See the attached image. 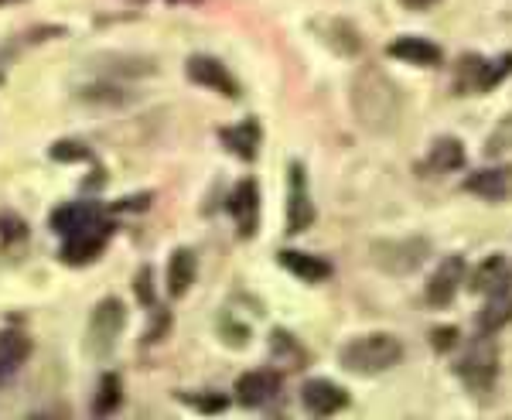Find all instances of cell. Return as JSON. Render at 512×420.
<instances>
[{"label": "cell", "instance_id": "cell-1", "mask_svg": "<svg viewBox=\"0 0 512 420\" xmlns=\"http://www.w3.org/2000/svg\"><path fill=\"white\" fill-rule=\"evenodd\" d=\"M352 113H355V123H359L366 134H376V137L393 134L403 120L400 86H396L383 69L366 65L352 82Z\"/></svg>", "mask_w": 512, "mask_h": 420}, {"label": "cell", "instance_id": "cell-2", "mask_svg": "<svg viewBox=\"0 0 512 420\" xmlns=\"http://www.w3.org/2000/svg\"><path fill=\"white\" fill-rule=\"evenodd\" d=\"M400 359H403L400 339H393V335H386V332L359 335V339H352L342 352H338V362L355 376L386 373V369H393Z\"/></svg>", "mask_w": 512, "mask_h": 420}, {"label": "cell", "instance_id": "cell-3", "mask_svg": "<svg viewBox=\"0 0 512 420\" xmlns=\"http://www.w3.org/2000/svg\"><path fill=\"white\" fill-rule=\"evenodd\" d=\"M369 260L376 270L393 277L417 274L431 260V240L427 236H400V240H376L369 246Z\"/></svg>", "mask_w": 512, "mask_h": 420}, {"label": "cell", "instance_id": "cell-4", "mask_svg": "<svg viewBox=\"0 0 512 420\" xmlns=\"http://www.w3.org/2000/svg\"><path fill=\"white\" fill-rule=\"evenodd\" d=\"M123 325H127V308H123V301L117 298H103L93 308V315H89V325H86V352L93 359H110L113 349H117L120 335H123Z\"/></svg>", "mask_w": 512, "mask_h": 420}, {"label": "cell", "instance_id": "cell-5", "mask_svg": "<svg viewBox=\"0 0 512 420\" xmlns=\"http://www.w3.org/2000/svg\"><path fill=\"white\" fill-rule=\"evenodd\" d=\"M454 376H458L475 397H485V393L495 390V380H499V352H495V345L489 342V335L472 339L465 356L454 366Z\"/></svg>", "mask_w": 512, "mask_h": 420}, {"label": "cell", "instance_id": "cell-6", "mask_svg": "<svg viewBox=\"0 0 512 420\" xmlns=\"http://www.w3.org/2000/svg\"><path fill=\"white\" fill-rule=\"evenodd\" d=\"M512 72V52L499 59H482V55H461L458 62V93H489Z\"/></svg>", "mask_w": 512, "mask_h": 420}, {"label": "cell", "instance_id": "cell-7", "mask_svg": "<svg viewBox=\"0 0 512 420\" xmlns=\"http://www.w3.org/2000/svg\"><path fill=\"white\" fill-rule=\"evenodd\" d=\"M311 222H315V205L308 195V178H304L301 164H291L287 171V233H304Z\"/></svg>", "mask_w": 512, "mask_h": 420}, {"label": "cell", "instance_id": "cell-8", "mask_svg": "<svg viewBox=\"0 0 512 420\" xmlns=\"http://www.w3.org/2000/svg\"><path fill=\"white\" fill-rule=\"evenodd\" d=\"M106 240H110V229H106V222H103V219L89 222V226L76 229V233L62 236V260H65V263H72V267L96 260L99 253H103Z\"/></svg>", "mask_w": 512, "mask_h": 420}, {"label": "cell", "instance_id": "cell-9", "mask_svg": "<svg viewBox=\"0 0 512 420\" xmlns=\"http://www.w3.org/2000/svg\"><path fill=\"white\" fill-rule=\"evenodd\" d=\"M465 257H444L437 263V270L427 280V304L434 308H448V304L458 298L461 284H465Z\"/></svg>", "mask_w": 512, "mask_h": 420}, {"label": "cell", "instance_id": "cell-10", "mask_svg": "<svg viewBox=\"0 0 512 420\" xmlns=\"http://www.w3.org/2000/svg\"><path fill=\"white\" fill-rule=\"evenodd\" d=\"M311 31L318 35L321 45L332 48V52L342 55V59H355V55L362 52L359 28L345 18H315L311 21Z\"/></svg>", "mask_w": 512, "mask_h": 420}, {"label": "cell", "instance_id": "cell-11", "mask_svg": "<svg viewBox=\"0 0 512 420\" xmlns=\"http://www.w3.org/2000/svg\"><path fill=\"white\" fill-rule=\"evenodd\" d=\"M301 403L311 417H332L349 407V393L332 380H308L301 390Z\"/></svg>", "mask_w": 512, "mask_h": 420}, {"label": "cell", "instance_id": "cell-12", "mask_svg": "<svg viewBox=\"0 0 512 420\" xmlns=\"http://www.w3.org/2000/svg\"><path fill=\"white\" fill-rule=\"evenodd\" d=\"M188 79L198 82V86H205V89H216V93L229 96V100H236L239 96V82L229 76L226 65H222L219 59H209V55H195V59H188Z\"/></svg>", "mask_w": 512, "mask_h": 420}, {"label": "cell", "instance_id": "cell-13", "mask_svg": "<svg viewBox=\"0 0 512 420\" xmlns=\"http://www.w3.org/2000/svg\"><path fill=\"white\" fill-rule=\"evenodd\" d=\"M472 291L485 294V298L512 291V260L506 253H492L489 260L478 263V270L472 274Z\"/></svg>", "mask_w": 512, "mask_h": 420}, {"label": "cell", "instance_id": "cell-14", "mask_svg": "<svg viewBox=\"0 0 512 420\" xmlns=\"http://www.w3.org/2000/svg\"><path fill=\"white\" fill-rule=\"evenodd\" d=\"M280 390V376L270 373V369H256V373H246L236 380V397L243 407H263L277 397Z\"/></svg>", "mask_w": 512, "mask_h": 420}, {"label": "cell", "instance_id": "cell-15", "mask_svg": "<svg viewBox=\"0 0 512 420\" xmlns=\"http://www.w3.org/2000/svg\"><path fill=\"white\" fill-rule=\"evenodd\" d=\"M390 59H400V62H410V65H420V69H434L441 65V48L427 38H417V35H403L396 38L390 48Z\"/></svg>", "mask_w": 512, "mask_h": 420}, {"label": "cell", "instance_id": "cell-16", "mask_svg": "<svg viewBox=\"0 0 512 420\" xmlns=\"http://www.w3.org/2000/svg\"><path fill=\"white\" fill-rule=\"evenodd\" d=\"M465 192L482 195V199H489V202L509 199V195H512V164H506V168L475 171V175L465 181Z\"/></svg>", "mask_w": 512, "mask_h": 420}, {"label": "cell", "instance_id": "cell-17", "mask_svg": "<svg viewBox=\"0 0 512 420\" xmlns=\"http://www.w3.org/2000/svg\"><path fill=\"white\" fill-rule=\"evenodd\" d=\"M458 168H465V144L458 137H437L424 161V171L427 175H451Z\"/></svg>", "mask_w": 512, "mask_h": 420}, {"label": "cell", "instance_id": "cell-18", "mask_svg": "<svg viewBox=\"0 0 512 420\" xmlns=\"http://www.w3.org/2000/svg\"><path fill=\"white\" fill-rule=\"evenodd\" d=\"M229 209H233V216L239 222V233L253 236L256 222H260V192H256V181H239Z\"/></svg>", "mask_w": 512, "mask_h": 420}, {"label": "cell", "instance_id": "cell-19", "mask_svg": "<svg viewBox=\"0 0 512 420\" xmlns=\"http://www.w3.org/2000/svg\"><path fill=\"white\" fill-rule=\"evenodd\" d=\"M280 267L291 270L294 277H301L304 284H321V280L332 277V263L315 257V253H301V250L280 253Z\"/></svg>", "mask_w": 512, "mask_h": 420}, {"label": "cell", "instance_id": "cell-20", "mask_svg": "<svg viewBox=\"0 0 512 420\" xmlns=\"http://www.w3.org/2000/svg\"><path fill=\"white\" fill-rule=\"evenodd\" d=\"M31 345L21 332H0V383H7L24 366Z\"/></svg>", "mask_w": 512, "mask_h": 420}, {"label": "cell", "instance_id": "cell-21", "mask_svg": "<svg viewBox=\"0 0 512 420\" xmlns=\"http://www.w3.org/2000/svg\"><path fill=\"white\" fill-rule=\"evenodd\" d=\"M192 284H195V253L175 250V257L168 263V294L171 298H185Z\"/></svg>", "mask_w": 512, "mask_h": 420}, {"label": "cell", "instance_id": "cell-22", "mask_svg": "<svg viewBox=\"0 0 512 420\" xmlns=\"http://www.w3.org/2000/svg\"><path fill=\"white\" fill-rule=\"evenodd\" d=\"M512 321V291L509 294H492L485 301V308L478 311V332L482 335H495L499 328H506Z\"/></svg>", "mask_w": 512, "mask_h": 420}, {"label": "cell", "instance_id": "cell-23", "mask_svg": "<svg viewBox=\"0 0 512 420\" xmlns=\"http://www.w3.org/2000/svg\"><path fill=\"white\" fill-rule=\"evenodd\" d=\"M222 140H226V147L236 154V158L253 161L256 147H260V127H256L253 120H246V123H239V127L222 130Z\"/></svg>", "mask_w": 512, "mask_h": 420}, {"label": "cell", "instance_id": "cell-24", "mask_svg": "<svg viewBox=\"0 0 512 420\" xmlns=\"http://www.w3.org/2000/svg\"><path fill=\"white\" fill-rule=\"evenodd\" d=\"M96 219H103V216H99V209L76 202V205H65V209L55 212V216H52V229L59 236H69V233H76V229L89 226V222H96Z\"/></svg>", "mask_w": 512, "mask_h": 420}, {"label": "cell", "instance_id": "cell-25", "mask_svg": "<svg viewBox=\"0 0 512 420\" xmlns=\"http://www.w3.org/2000/svg\"><path fill=\"white\" fill-rule=\"evenodd\" d=\"M512 151V113H506L489 137H485V158H502Z\"/></svg>", "mask_w": 512, "mask_h": 420}, {"label": "cell", "instance_id": "cell-26", "mask_svg": "<svg viewBox=\"0 0 512 420\" xmlns=\"http://www.w3.org/2000/svg\"><path fill=\"white\" fill-rule=\"evenodd\" d=\"M120 407V376H103L99 380V393H96V403H93V410L99 417H106V414H113V410Z\"/></svg>", "mask_w": 512, "mask_h": 420}, {"label": "cell", "instance_id": "cell-27", "mask_svg": "<svg viewBox=\"0 0 512 420\" xmlns=\"http://www.w3.org/2000/svg\"><path fill=\"white\" fill-rule=\"evenodd\" d=\"M454 342H458V328L444 325V328H434V332H431V345L437 352H448Z\"/></svg>", "mask_w": 512, "mask_h": 420}, {"label": "cell", "instance_id": "cell-28", "mask_svg": "<svg viewBox=\"0 0 512 420\" xmlns=\"http://www.w3.org/2000/svg\"><path fill=\"white\" fill-rule=\"evenodd\" d=\"M52 158L55 161H82V158H86V151H82L79 144H55Z\"/></svg>", "mask_w": 512, "mask_h": 420}, {"label": "cell", "instance_id": "cell-29", "mask_svg": "<svg viewBox=\"0 0 512 420\" xmlns=\"http://www.w3.org/2000/svg\"><path fill=\"white\" fill-rule=\"evenodd\" d=\"M137 287H140V301H144V304H151V301H154V291H151V267H144V270H140Z\"/></svg>", "mask_w": 512, "mask_h": 420}, {"label": "cell", "instance_id": "cell-30", "mask_svg": "<svg viewBox=\"0 0 512 420\" xmlns=\"http://www.w3.org/2000/svg\"><path fill=\"white\" fill-rule=\"evenodd\" d=\"M192 403H195V407H202V410H209V414H212V410L226 407V400H222V397H205V400H192Z\"/></svg>", "mask_w": 512, "mask_h": 420}, {"label": "cell", "instance_id": "cell-31", "mask_svg": "<svg viewBox=\"0 0 512 420\" xmlns=\"http://www.w3.org/2000/svg\"><path fill=\"white\" fill-rule=\"evenodd\" d=\"M403 7H407V11H427V7H434L437 0H400Z\"/></svg>", "mask_w": 512, "mask_h": 420}, {"label": "cell", "instance_id": "cell-32", "mask_svg": "<svg viewBox=\"0 0 512 420\" xmlns=\"http://www.w3.org/2000/svg\"><path fill=\"white\" fill-rule=\"evenodd\" d=\"M0 4H4V0H0Z\"/></svg>", "mask_w": 512, "mask_h": 420}]
</instances>
